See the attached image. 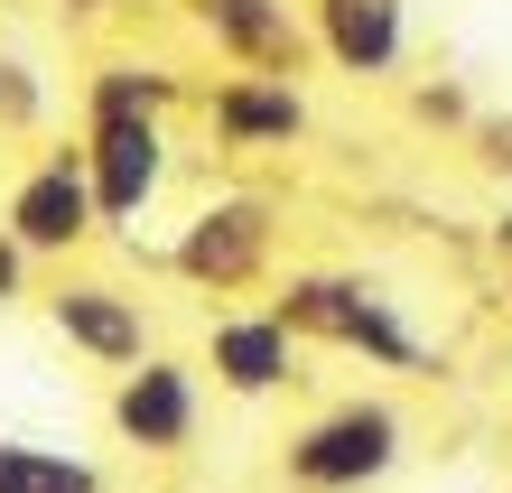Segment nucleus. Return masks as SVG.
<instances>
[{"label": "nucleus", "mask_w": 512, "mask_h": 493, "mask_svg": "<svg viewBox=\"0 0 512 493\" xmlns=\"http://www.w3.org/2000/svg\"><path fill=\"white\" fill-rule=\"evenodd\" d=\"M298 335L280 326V307H215L205 317V354H196V373L215 382L224 400H280V391H298Z\"/></svg>", "instance_id": "nucleus-7"}, {"label": "nucleus", "mask_w": 512, "mask_h": 493, "mask_svg": "<svg viewBox=\"0 0 512 493\" xmlns=\"http://www.w3.org/2000/svg\"><path fill=\"white\" fill-rule=\"evenodd\" d=\"M0 493H112L94 456L75 447H28V438H0Z\"/></svg>", "instance_id": "nucleus-13"}, {"label": "nucleus", "mask_w": 512, "mask_h": 493, "mask_svg": "<svg viewBox=\"0 0 512 493\" xmlns=\"http://www.w3.org/2000/svg\"><path fill=\"white\" fill-rule=\"evenodd\" d=\"M103 428L131 456H149V466L196 456V438H205V373H196L187 354H149L140 373H122V382L103 391Z\"/></svg>", "instance_id": "nucleus-6"}, {"label": "nucleus", "mask_w": 512, "mask_h": 493, "mask_svg": "<svg viewBox=\"0 0 512 493\" xmlns=\"http://www.w3.org/2000/svg\"><path fill=\"white\" fill-rule=\"evenodd\" d=\"M38 121H47V75L0 47V131H38Z\"/></svg>", "instance_id": "nucleus-14"}, {"label": "nucleus", "mask_w": 512, "mask_h": 493, "mask_svg": "<svg viewBox=\"0 0 512 493\" xmlns=\"http://www.w3.org/2000/svg\"><path fill=\"white\" fill-rule=\"evenodd\" d=\"M177 66L168 56H94L84 66V131H103V121H168L177 112Z\"/></svg>", "instance_id": "nucleus-12"}, {"label": "nucleus", "mask_w": 512, "mask_h": 493, "mask_svg": "<svg viewBox=\"0 0 512 493\" xmlns=\"http://www.w3.org/2000/svg\"><path fill=\"white\" fill-rule=\"evenodd\" d=\"M196 112L215 131V149H298L308 140V84H280V75H215Z\"/></svg>", "instance_id": "nucleus-11"}, {"label": "nucleus", "mask_w": 512, "mask_h": 493, "mask_svg": "<svg viewBox=\"0 0 512 493\" xmlns=\"http://www.w3.org/2000/svg\"><path fill=\"white\" fill-rule=\"evenodd\" d=\"M270 261H280V196H261V187L205 196L168 242V270L196 298H252L270 280Z\"/></svg>", "instance_id": "nucleus-3"}, {"label": "nucleus", "mask_w": 512, "mask_h": 493, "mask_svg": "<svg viewBox=\"0 0 512 493\" xmlns=\"http://www.w3.org/2000/svg\"><path fill=\"white\" fill-rule=\"evenodd\" d=\"M475 168H485V177H512V121H475Z\"/></svg>", "instance_id": "nucleus-17"}, {"label": "nucleus", "mask_w": 512, "mask_h": 493, "mask_svg": "<svg viewBox=\"0 0 512 493\" xmlns=\"http://www.w3.org/2000/svg\"><path fill=\"white\" fill-rule=\"evenodd\" d=\"M66 19H122V10H140V0H56Z\"/></svg>", "instance_id": "nucleus-18"}, {"label": "nucleus", "mask_w": 512, "mask_h": 493, "mask_svg": "<svg viewBox=\"0 0 512 493\" xmlns=\"http://www.w3.org/2000/svg\"><path fill=\"white\" fill-rule=\"evenodd\" d=\"M28 298H38V261H28L10 242V224H0V307H28Z\"/></svg>", "instance_id": "nucleus-16"}, {"label": "nucleus", "mask_w": 512, "mask_h": 493, "mask_svg": "<svg viewBox=\"0 0 512 493\" xmlns=\"http://www.w3.org/2000/svg\"><path fill=\"white\" fill-rule=\"evenodd\" d=\"M205 38H215V56L233 75H280L298 84L317 66V38H308V10L298 0H177Z\"/></svg>", "instance_id": "nucleus-9"}, {"label": "nucleus", "mask_w": 512, "mask_h": 493, "mask_svg": "<svg viewBox=\"0 0 512 493\" xmlns=\"http://www.w3.org/2000/svg\"><path fill=\"white\" fill-rule=\"evenodd\" d=\"M38 317L56 326V345L84 354L94 373H140L149 354H159V335H149V298L122 289V280H94V270H56L38 289Z\"/></svg>", "instance_id": "nucleus-5"}, {"label": "nucleus", "mask_w": 512, "mask_h": 493, "mask_svg": "<svg viewBox=\"0 0 512 493\" xmlns=\"http://www.w3.org/2000/svg\"><path fill=\"white\" fill-rule=\"evenodd\" d=\"M503 475H512V456H503Z\"/></svg>", "instance_id": "nucleus-20"}, {"label": "nucleus", "mask_w": 512, "mask_h": 493, "mask_svg": "<svg viewBox=\"0 0 512 493\" xmlns=\"http://www.w3.org/2000/svg\"><path fill=\"white\" fill-rule=\"evenodd\" d=\"M317 38V66L345 84H391L410 56V0H298Z\"/></svg>", "instance_id": "nucleus-10"}, {"label": "nucleus", "mask_w": 512, "mask_h": 493, "mask_svg": "<svg viewBox=\"0 0 512 493\" xmlns=\"http://www.w3.org/2000/svg\"><path fill=\"white\" fill-rule=\"evenodd\" d=\"M410 121L419 131H475V103L457 75H438V84H410Z\"/></svg>", "instance_id": "nucleus-15"}, {"label": "nucleus", "mask_w": 512, "mask_h": 493, "mask_svg": "<svg viewBox=\"0 0 512 493\" xmlns=\"http://www.w3.org/2000/svg\"><path fill=\"white\" fill-rule=\"evenodd\" d=\"M0 224H10V242H19L28 261H56V270H66L84 242H103L94 177H84V140L38 149V159L10 177V196H0Z\"/></svg>", "instance_id": "nucleus-4"}, {"label": "nucleus", "mask_w": 512, "mask_h": 493, "mask_svg": "<svg viewBox=\"0 0 512 493\" xmlns=\"http://www.w3.org/2000/svg\"><path fill=\"white\" fill-rule=\"evenodd\" d=\"M410 456V410L391 391H336L280 438L289 493H382Z\"/></svg>", "instance_id": "nucleus-2"}, {"label": "nucleus", "mask_w": 512, "mask_h": 493, "mask_svg": "<svg viewBox=\"0 0 512 493\" xmlns=\"http://www.w3.org/2000/svg\"><path fill=\"white\" fill-rule=\"evenodd\" d=\"M270 307H280V326L298 335V345H326V354H364L373 373H429V335H419L401 317V298H391L382 280H364V270H289L280 289H270Z\"/></svg>", "instance_id": "nucleus-1"}, {"label": "nucleus", "mask_w": 512, "mask_h": 493, "mask_svg": "<svg viewBox=\"0 0 512 493\" xmlns=\"http://www.w3.org/2000/svg\"><path fill=\"white\" fill-rule=\"evenodd\" d=\"M503 307H512V261H503Z\"/></svg>", "instance_id": "nucleus-19"}, {"label": "nucleus", "mask_w": 512, "mask_h": 493, "mask_svg": "<svg viewBox=\"0 0 512 493\" xmlns=\"http://www.w3.org/2000/svg\"><path fill=\"white\" fill-rule=\"evenodd\" d=\"M168 168H177L168 121H103V131H84V177H94L103 233L149 224V205L168 196Z\"/></svg>", "instance_id": "nucleus-8"}]
</instances>
